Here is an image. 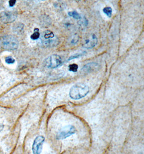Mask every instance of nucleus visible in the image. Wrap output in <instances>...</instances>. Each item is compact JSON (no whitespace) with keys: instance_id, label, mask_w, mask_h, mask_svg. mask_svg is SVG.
I'll list each match as a JSON object with an SVG mask.
<instances>
[{"instance_id":"nucleus-19","label":"nucleus","mask_w":144,"mask_h":154,"mask_svg":"<svg viewBox=\"0 0 144 154\" xmlns=\"http://www.w3.org/2000/svg\"><path fill=\"white\" fill-rule=\"evenodd\" d=\"M42 1H45V0H42Z\"/></svg>"},{"instance_id":"nucleus-6","label":"nucleus","mask_w":144,"mask_h":154,"mask_svg":"<svg viewBox=\"0 0 144 154\" xmlns=\"http://www.w3.org/2000/svg\"><path fill=\"white\" fill-rule=\"evenodd\" d=\"M45 138L43 136H38L35 139L33 145V154H41L42 146L45 142Z\"/></svg>"},{"instance_id":"nucleus-7","label":"nucleus","mask_w":144,"mask_h":154,"mask_svg":"<svg viewBox=\"0 0 144 154\" xmlns=\"http://www.w3.org/2000/svg\"><path fill=\"white\" fill-rule=\"evenodd\" d=\"M55 38V34L50 30H46L42 35L41 41L43 45H48L54 42L53 38Z\"/></svg>"},{"instance_id":"nucleus-17","label":"nucleus","mask_w":144,"mask_h":154,"mask_svg":"<svg viewBox=\"0 0 144 154\" xmlns=\"http://www.w3.org/2000/svg\"><path fill=\"white\" fill-rule=\"evenodd\" d=\"M16 0H10L9 1V5L10 7H13L15 5Z\"/></svg>"},{"instance_id":"nucleus-3","label":"nucleus","mask_w":144,"mask_h":154,"mask_svg":"<svg viewBox=\"0 0 144 154\" xmlns=\"http://www.w3.org/2000/svg\"><path fill=\"white\" fill-rule=\"evenodd\" d=\"M63 63L62 59L58 55H52L45 60V66L48 68H58Z\"/></svg>"},{"instance_id":"nucleus-18","label":"nucleus","mask_w":144,"mask_h":154,"mask_svg":"<svg viewBox=\"0 0 144 154\" xmlns=\"http://www.w3.org/2000/svg\"><path fill=\"white\" fill-rule=\"evenodd\" d=\"M77 1H81V0H77Z\"/></svg>"},{"instance_id":"nucleus-10","label":"nucleus","mask_w":144,"mask_h":154,"mask_svg":"<svg viewBox=\"0 0 144 154\" xmlns=\"http://www.w3.org/2000/svg\"><path fill=\"white\" fill-rule=\"evenodd\" d=\"M13 31L16 34H22L24 31V25L21 23H17L13 27Z\"/></svg>"},{"instance_id":"nucleus-15","label":"nucleus","mask_w":144,"mask_h":154,"mask_svg":"<svg viewBox=\"0 0 144 154\" xmlns=\"http://www.w3.org/2000/svg\"><path fill=\"white\" fill-rule=\"evenodd\" d=\"M78 69V66L77 64H70L69 67V71L74 72H77Z\"/></svg>"},{"instance_id":"nucleus-5","label":"nucleus","mask_w":144,"mask_h":154,"mask_svg":"<svg viewBox=\"0 0 144 154\" xmlns=\"http://www.w3.org/2000/svg\"><path fill=\"white\" fill-rule=\"evenodd\" d=\"M17 17L16 11H2L0 13V19L4 23H11L15 21Z\"/></svg>"},{"instance_id":"nucleus-9","label":"nucleus","mask_w":144,"mask_h":154,"mask_svg":"<svg viewBox=\"0 0 144 154\" xmlns=\"http://www.w3.org/2000/svg\"><path fill=\"white\" fill-rule=\"evenodd\" d=\"M97 67H98L97 63H95V62H91V63L86 64L82 69L85 72H90L96 69L97 68Z\"/></svg>"},{"instance_id":"nucleus-4","label":"nucleus","mask_w":144,"mask_h":154,"mask_svg":"<svg viewBox=\"0 0 144 154\" xmlns=\"http://www.w3.org/2000/svg\"><path fill=\"white\" fill-rule=\"evenodd\" d=\"M76 132V128L71 125H68L59 130L57 134L56 138L57 139H64L70 136L74 135Z\"/></svg>"},{"instance_id":"nucleus-16","label":"nucleus","mask_w":144,"mask_h":154,"mask_svg":"<svg viewBox=\"0 0 144 154\" xmlns=\"http://www.w3.org/2000/svg\"><path fill=\"white\" fill-rule=\"evenodd\" d=\"M6 62L7 63V64H13L14 62H15V59H13L12 57L11 56H8L6 58Z\"/></svg>"},{"instance_id":"nucleus-8","label":"nucleus","mask_w":144,"mask_h":154,"mask_svg":"<svg viewBox=\"0 0 144 154\" xmlns=\"http://www.w3.org/2000/svg\"><path fill=\"white\" fill-rule=\"evenodd\" d=\"M97 42L98 39L96 35L93 34L88 39L85 40V43L83 45V46L85 48L91 49L97 45Z\"/></svg>"},{"instance_id":"nucleus-13","label":"nucleus","mask_w":144,"mask_h":154,"mask_svg":"<svg viewBox=\"0 0 144 154\" xmlns=\"http://www.w3.org/2000/svg\"><path fill=\"white\" fill-rule=\"evenodd\" d=\"M104 13L107 15L109 17H111L112 14V9L110 7L104 8L103 9Z\"/></svg>"},{"instance_id":"nucleus-14","label":"nucleus","mask_w":144,"mask_h":154,"mask_svg":"<svg viewBox=\"0 0 144 154\" xmlns=\"http://www.w3.org/2000/svg\"><path fill=\"white\" fill-rule=\"evenodd\" d=\"M40 37V34L39 33L38 29H35V31L33 34L31 35V38L33 40H37L38 38H39Z\"/></svg>"},{"instance_id":"nucleus-2","label":"nucleus","mask_w":144,"mask_h":154,"mask_svg":"<svg viewBox=\"0 0 144 154\" xmlns=\"http://www.w3.org/2000/svg\"><path fill=\"white\" fill-rule=\"evenodd\" d=\"M19 47L17 39L11 35H5L0 38V47L7 50H15Z\"/></svg>"},{"instance_id":"nucleus-1","label":"nucleus","mask_w":144,"mask_h":154,"mask_svg":"<svg viewBox=\"0 0 144 154\" xmlns=\"http://www.w3.org/2000/svg\"><path fill=\"white\" fill-rule=\"evenodd\" d=\"M89 93V86L84 83H77L72 86L69 95L73 100H80L85 97Z\"/></svg>"},{"instance_id":"nucleus-12","label":"nucleus","mask_w":144,"mask_h":154,"mask_svg":"<svg viewBox=\"0 0 144 154\" xmlns=\"http://www.w3.org/2000/svg\"><path fill=\"white\" fill-rule=\"evenodd\" d=\"M86 54V52H80V53H78L76 54H74L73 55L71 56L69 59H68V61L72 60L73 59H77V58H79L80 57L83 56H84Z\"/></svg>"},{"instance_id":"nucleus-11","label":"nucleus","mask_w":144,"mask_h":154,"mask_svg":"<svg viewBox=\"0 0 144 154\" xmlns=\"http://www.w3.org/2000/svg\"><path fill=\"white\" fill-rule=\"evenodd\" d=\"M68 15L71 17H72L74 19H76V20L81 19V15L76 11H70L68 13Z\"/></svg>"},{"instance_id":"nucleus-20","label":"nucleus","mask_w":144,"mask_h":154,"mask_svg":"<svg viewBox=\"0 0 144 154\" xmlns=\"http://www.w3.org/2000/svg\"></svg>"}]
</instances>
